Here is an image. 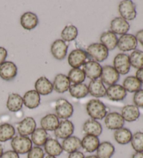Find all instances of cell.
I'll return each mask as SVG.
<instances>
[{
    "mask_svg": "<svg viewBox=\"0 0 143 158\" xmlns=\"http://www.w3.org/2000/svg\"><path fill=\"white\" fill-rule=\"evenodd\" d=\"M86 110L88 115L93 120H103L108 114L106 106L98 99L90 100L87 103Z\"/></svg>",
    "mask_w": 143,
    "mask_h": 158,
    "instance_id": "cell-1",
    "label": "cell"
},
{
    "mask_svg": "<svg viewBox=\"0 0 143 158\" xmlns=\"http://www.w3.org/2000/svg\"><path fill=\"white\" fill-rule=\"evenodd\" d=\"M11 146L13 151L18 154L24 155L28 153L32 148V141L28 137L18 135L12 139Z\"/></svg>",
    "mask_w": 143,
    "mask_h": 158,
    "instance_id": "cell-2",
    "label": "cell"
},
{
    "mask_svg": "<svg viewBox=\"0 0 143 158\" xmlns=\"http://www.w3.org/2000/svg\"><path fill=\"white\" fill-rule=\"evenodd\" d=\"M86 52L93 61L98 63L103 62L107 59L109 55V51L101 43H92L87 48Z\"/></svg>",
    "mask_w": 143,
    "mask_h": 158,
    "instance_id": "cell-3",
    "label": "cell"
},
{
    "mask_svg": "<svg viewBox=\"0 0 143 158\" xmlns=\"http://www.w3.org/2000/svg\"><path fill=\"white\" fill-rule=\"evenodd\" d=\"M55 115L58 118L68 120L73 114V107L67 100L59 98L56 101Z\"/></svg>",
    "mask_w": 143,
    "mask_h": 158,
    "instance_id": "cell-4",
    "label": "cell"
},
{
    "mask_svg": "<svg viewBox=\"0 0 143 158\" xmlns=\"http://www.w3.org/2000/svg\"><path fill=\"white\" fill-rule=\"evenodd\" d=\"M119 13L121 18L125 20H133L136 18V6L131 0H124L119 4Z\"/></svg>",
    "mask_w": 143,
    "mask_h": 158,
    "instance_id": "cell-5",
    "label": "cell"
},
{
    "mask_svg": "<svg viewBox=\"0 0 143 158\" xmlns=\"http://www.w3.org/2000/svg\"><path fill=\"white\" fill-rule=\"evenodd\" d=\"M113 66L119 75L128 74L131 69L129 56L124 53L117 54L114 58Z\"/></svg>",
    "mask_w": 143,
    "mask_h": 158,
    "instance_id": "cell-6",
    "label": "cell"
},
{
    "mask_svg": "<svg viewBox=\"0 0 143 158\" xmlns=\"http://www.w3.org/2000/svg\"><path fill=\"white\" fill-rule=\"evenodd\" d=\"M120 75L118 73L115 68L110 65L104 66L102 67V71L101 74V80L102 81L103 84H106V85L111 86L116 84L119 80Z\"/></svg>",
    "mask_w": 143,
    "mask_h": 158,
    "instance_id": "cell-7",
    "label": "cell"
},
{
    "mask_svg": "<svg viewBox=\"0 0 143 158\" xmlns=\"http://www.w3.org/2000/svg\"><path fill=\"white\" fill-rule=\"evenodd\" d=\"M88 54L81 49H76L71 52L68 57V62L73 69H80L87 62Z\"/></svg>",
    "mask_w": 143,
    "mask_h": 158,
    "instance_id": "cell-8",
    "label": "cell"
},
{
    "mask_svg": "<svg viewBox=\"0 0 143 158\" xmlns=\"http://www.w3.org/2000/svg\"><path fill=\"white\" fill-rule=\"evenodd\" d=\"M82 70L84 73L86 77L91 80H97L100 77L102 66L99 63L93 61H88L82 66Z\"/></svg>",
    "mask_w": 143,
    "mask_h": 158,
    "instance_id": "cell-9",
    "label": "cell"
},
{
    "mask_svg": "<svg viewBox=\"0 0 143 158\" xmlns=\"http://www.w3.org/2000/svg\"><path fill=\"white\" fill-rule=\"evenodd\" d=\"M104 123H105L106 127L108 130H117L122 128L124 125L125 121L119 113L114 111V112L107 114Z\"/></svg>",
    "mask_w": 143,
    "mask_h": 158,
    "instance_id": "cell-10",
    "label": "cell"
},
{
    "mask_svg": "<svg viewBox=\"0 0 143 158\" xmlns=\"http://www.w3.org/2000/svg\"><path fill=\"white\" fill-rule=\"evenodd\" d=\"M137 46V41L136 36L133 34H126L118 39L117 47L122 52H129L136 50Z\"/></svg>",
    "mask_w": 143,
    "mask_h": 158,
    "instance_id": "cell-11",
    "label": "cell"
},
{
    "mask_svg": "<svg viewBox=\"0 0 143 158\" xmlns=\"http://www.w3.org/2000/svg\"><path fill=\"white\" fill-rule=\"evenodd\" d=\"M37 129V123L34 118L27 116L19 123L17 126L18 134L20 136L28 137Z\"/></svg>",
    "mask_w": 143,
    "mask_h": 158,
    "instance_id": "cell-12",
    "label": "cell"
},
{
    "mask_svg": "<svg viewBox=\"0 0 143 158\" xmlns=\"http://www.w3.org/2000/svg\"><path fill=\"white\" fill-rule=\"evenodd\" d=\"M74 132V125L69 120H63L59 122V124L54 133L57 138L65 139L72 136Z\"/></svg>",
    "mask_w": 143,
    "mask_h": 158,
    "instance_id": "cell-13",
    "label": "cell"
},
{
    "mask_svg": "<svg viewBox=\"0 0 143 158\" xmlns=\"http://www.w3.org/2000/svg\"><path fill=\"white\" fill-rule=\"evenodd\" d=\"M18 73V68L12 61H5L0 65V77L5 81L14 79Z\"/></svg>",
    "mask_w": 143,
    "mask_h": 158,
    "instance_id": "cell-14",
    "label": "cell"
},
{
    "mask_svg": "<svg viewBox=\"0 0 143 158\" xmlns=\"http://www.w3.org/2000/svg\"><path fill=\"white\" fill-rule=\"evenodd\" d=\"M68 45L62 39H57L53 43L50 51L52 55L57 60H63L67 54Z\"/></svg>",
    "mask_w": 143,
    "mask_h": 158,
    "instance_id": "cell-15",
    "label": "cell"
},
{
    "mask_svg": "<svg viewBox=\"0 0 143 158\" xmlns=\"http://www.w3.org/2000/svg\"><path fill=\"white\" fill-rule=\"evenodd\" d=\"M106 96L112 101H121L127 96V92L122 85L116 84L106 89Z\"/></svg>",
    "mask_w": 143,
    "mask_h": 158,
    "instance_id": "cell-16",
    "label": "cell"
},
{
    "mask_svg": "<svg viewBox=\"0 0 143 158\" xmlns=\"http://www.w3.org/2000/svg\"><path fill=\"white\" fill-rule=\"evenodd\" d=\"M110 31L117 35H124L130 29V24L128 21L121 17L115 18L110 23Z\"/></svg>",
    "mask_w": 143,
    "mask_h": 158,
    "instance_id": "cell-17",
    "label": "cell"
},
{
    "mask_svg": "<svg viewBox=\"0 0 143 158\" xmlns=\"http://www.w3.org/2000/svg\"><path fill=\"white\" fill-rule=\"evenodd\" d=\"M34 87L35 91L42 96L50 94L54 90L53 83L45 76H42L36 81Z\"/></svg>",
    "mask_w": 143,
    "mask_h": 158,
    "instance_id": "cell-18",
    "label": "cell"
},
{
    "mask_svg": "<svg viewBox=\"0 0 143 158\" xmlns=\"http://www.w3.org/2000/svg\"><path fill=\"white\" fill-rule=\"evenodd\" d=\"M23 104L30 110L37 108L40 105L41 96L35 90H29L24 94L23 97Z\"/></svg>",
    "mask_w": 143,
    "mask_h": 158,
    "instance_id": "cell-19",
    "label": "cell"
},
{
    "mask_svg": "<svg viewBox=\"0 0 143 158\" xmlns=\"http://www.w3.org/2000/svg\"><path fill=\"white\" fill-rule=\"evenodd\" d=\"M82 130L86 135H93L98 137L101 135L103 131L102 126L99 122L97 120L88 119L84 123Z\"/></svg>",
    "mask_w": 143,
    "mask_h": 158,
    "instance_id": "cell-20",
    "label": "cell"
},
{
    "mask_svg": "<svg viewBox=\"0 0 143 158\" xmlns=\"http://www.w3.org/2000/svg\"><path fill=\"white\" fill-rule=\"evenodd\" d=\"M89 94L94 98H103L106 96V88L99 79L91 80L88 86Z\"/></svg>",
    "mask_w": 143,
    "mask_h": 158,
    "instance_id": "cell-21",
    "label": "cell"
},
{
    "mask_svg": "<svg viewBox=\"0 0 143 158\" xmlns=\"http://www.w3.org/2000/svg\"><path fill=\"white\" fill-rule=\"evenodd\" d=\"M53 89L59 94H64L69 89L71 82L67 75L64 74H57L54 79L53 83Z\"/></svg>",
    "mask_w": 143,
    "mask_h": 158,
    "instance_id": "cell-22",
    "label": "cell"
},
{
    "mask_svg": "<svg viewBox=\"0 0 143 158\" xmlns=\"http://www.w3.org/2000/svg\"><path fill=\"white\" fill-rule=\"evenodd\" d=\"M43 146L44 152L50 156H59L63 152L62 144H60L58 141L53 138H48Z\"/></svg>",
    "mask_w": 143,
    "mask_h": 158,
    "instance_id": "cell-23",
    "label": "cell"
},
{
    "mask_svg": "<svg viewBox=\"0 0 143 158\" xmlns=\"http://www.w3.org/2000/svg\"><path fill=\"white\" fill-rule=\"evenodd\" d=\"M100 145L99 138L96 136L86 135L81 140V147L87 152H93L97 151Z\"/></svg>",
    "mask_w": 143,
    "mask_h": 158,
    "instance_id": "cell-24",
    "label": "cell"
},
{
    "mask_svg": "<svg viewBox=\"0 0 143 158\" xmlns=\"http://www.w3.org/2000/svg\"><path fill=\"white\" fill-rule=\"evenodd\" d=\"M59 119L54 114H48L41 120V128L46 131H54L59 124Z\"/></svg>",
    "mask_w": 143,
    "mask_h": 158,
    "instance_id": "cell-25",
    "label": "cell"
},
{
    "mask_svg": "<svg viewBox=\"0 0 143 158\" xmlns=\"http://www.w3.org/2000/svg\"><path fill=\"white\" fill-rule=\"evenodd\" d=\"M20 24L26 30L34 29L38 24V16L32 12L24 13L20 18Z\"/></svg>",
    "mask_w": 143,
    "mask_h": 158,
    "instance_id": "cell-26",
    "label": "cell"
},
{
    "mask_svg": "<svg viewBox=\"0 0 143 158\" xmlns=\"http://www.w3.org/2000/svg\"><path fill=\"white\" fill-rule=\"evenodd\" d=\"M121 115L124 121L133 122L139 118L140 113L138 107H137L136 105H127L122 108Z\"/></svg>",
    "mask_w": 143,
    "mask_h": 158,
    "instance_id": "cell-27",
    "label": "cell"
},
{
    "mask_svg": "<svg viewBox=\"0 0 143 158\" xmlns=\"http://www.w3.org/2000/svg\"><path fill=\"white\" fill-rule=\"evenodd\" d=\"M62 147L63 151L67 153H72L81 148V140L76 136H71L63 140Z\"/></svg>",
    "mask_w": 143,
    "mask_h": 158,
    "instance_id": "cell-28",
    "label": "cell"
},
{
    "mask_svg": "<svg viewBox=\"0 0 143 158\" xmlns=\"http://www.w3.org/2000/svg\"><path fill=\"white\" fill-rule=\"evenodd\" d=\"M23 99L20 94L16 93L10 94L6 102V107L11 112H17L23 106Z\"/></svg>",
    "mask_w": 143,
    "mask_h": 158,
    "instance_id": "cell-29",
    "label": "cell"
},
{
    "mask_svg": "<svg viewBox=\"0 0 143 158\" xmlns=\"http://www.w3.org/2000/svg\"><path fill=\"white\" fill-rule=\"evenodd\" d=\"M100 41L108 51L113 50L117 45L118 39L117 35L111 31H106L101 35Z\"/></svg>",
    "mask_w": 143,
    "mask_h": 158,
    "instance_id": "cell-30",
    "label": "cell"
},
{
    "mask_svg": "<svg viewBox=\"0 0 143 158\" xmlns=\"http://www.w3.org/2000/svg\"><path fill=\"white\" fill-rule=\"evenodd\" d=\"M68 91L71 96L77 99L83 98L89 94L88 86L83 83L71 84Z\"/></svg>",
    "mask_w": 143,
    "mask_h": 158,
    "instance_id": "cell-31",
    "label": "cell"
},
{
    "mask_svg": "<svg viewBox=\"0 0 143 158\" xmlns=\"http://www.w3.org/2000/svg\"><path fill=\"white\" fill-rule=\"evenodd\" d=\"M115 151V146L109 141H103L100 143L97 150V157L98 158H111Z\"/></svg>",
    "mask_w": 143,
    "mask_h": 158,
    "instance_id": "cell-32",
    "label": "cell"
},
{
    "mask_svg": "<svg viewBox=\"0 0 143 158\" xmlns=\"http://www.w3.org/2000/svg\"><path fill=\"white\" fill-rule=\"evenodd\" d=\"M132 136H133V134L131 130L126 127H122V128L115 130L114 132V138L115 141L121 145H125V144L130 143Z\"/></svg>",
    "mask_w": 143,
    "mask_h": 158,
    "instance_id": "cell-33",
    "label": "cell"
},
{
    "mask_svg": "<svg viewBox=\"0 0 143 158\" xmlns=\"http://www.w3.org/2000/svg\"><path fill=\"white\" fill-rule=\"evenodd\" d=\"M126 92L136 93L141 89L142 84L136 76H128L123 81V86Z\"/></svg>",
    "mask_w": 143,
    "mask_h": 158,
    "instance_id": "cell-34",
    "label": "cell"
},
{
    "mask_svg": "<svg viewBox=\"0 0 143 158\" xmlns=\"http://www.w3.org/2000/svg\"><path fill=\"white\" fill-rule=\"evenodd\" d=\"M48 139V135L47 131L41 127L36 129L31 135V140L32 143L36 146H43L46 143V141Z\"/></svg>",
    "mask_w": 143,
    "mask_h": 158,
    "instance_id": "cell-35",
    "label": "cell"
},
{
    "mask_svg": "<svg viewBox=\"0 0 143 158\" xmlns=\"http://www.w3.org/2000/svg\"><path fill=\"white\" fill-rule=\"evenodd\" d=\"M15 129L12 125L4 123L0 125V142H6L15 137Z\"/></svg>",
    "mask_w": 143,
    "mask_h": 158,
    "instance_id": "cell-36",
    "label": "cell"
},
{
    "mask_svg": "<svg viewBox=\"0 0 143 158\" xmlns=\"http://www.w3.org/2000/svg\"><path fill=\"white\" fill-rule=\"evenodd\" d=\"M78 35V30L73 24L66 26L62 31V40L64 42H71L75 40Z\"/></svg>",
    "mask_w": 143,
    "mask_h": 158,
    "instance_id": "cell-37",
    "label": "cell"
},
{
    "mask_svg": "<svg viewBox=\"0 0 143 158\" xmlns=\"http://www.w3.org/2000/svg\"><path fill=\"white\" fill-rule=\"evenodd\" d=\"M131 66L134 69H140L143 68V51L135 50L131 53L129 56Z\"/></svg>",
    "mask_w": 143,
    "mask_h": 158,
    "instance_id": "cell-38",
    "label": "cell"
},
{
    "mask_svg": "<svg viewBox=\"0 0 143 158\" xmlns=\"http://www.w3.org/2000/svg\"><path fill=\"white\" fill-rule=\"evenodd\" d=\"M67 77L70 82L73 84L82 83L86 78L83 70L80 69H72L68 73Z\"/></svg>",
    "mask_w": 143,
    "mask_h": 158,
    "instance_id": "cell-39",
    "label": "cell"
},
{
    "mask_svg": "<svg viewBox=\"0 0 143 158\" xmlns=\"http://www.w3.org/2000/svg\"><path fill=\"white\" fill-rule=\"evenodd\" d=\"M132 148L136 152H143V132H137L132 136Z\"/></svg>",
    "mask_w": 143,
    "mask_h": 158,
    "instance_id": "cell-40",
    "label": "cell"
},
{
    "mask_svg": "<svg viewBox=\"0 0 143 158\" xmlns=\"http://www.w3.org/2000/svg\"><path fill=\"white\" fill-rule=\"evenodd\" d=\"M27 158H45V152L41 147H32V148L27 153Z\"/></svg>",
    "mask_w": 143,
    "mask_h": 158,
    "instance_id": "cell-41",
    "label": "cell"
},
{
    "mask_svg": "<svg viewBox=\"0 0 143 158\" xmlns=\"http://www.w3.org/2000/svg\"><path fill=\"white\" fill-rule=\"evenodd\" d=\"M133 103L137 107H143V89L136 91L133 96Z\"/></svg>",
    "mask_w": 143,
    "mask_h": 158,
    "instance_id": "cell-42",
    "label": "cell"
},
{
    "mask_svg": "<svg viewBox=\"0 0 143 158\" xmlns=\"http://www.w3.org/2000/svg\"><path fill=\"white\" fill-rule=\"evenodd\" d=\"M1 158H20L19 154L13 151H7L2 154Z\"/></svg>",
    "mask_w": 143,
    "mask_h": 158,
    "instance_id": "cell-43",
    "label": "cell"
},
{
    "mask_svg": "<svg viewBox=\"0 0 143 158\" xmlns=\"http://www.w3.org/2000/svg\"><path fill=\"white\" fill-rule=\"evenodd\" d=\"M8 55L7 50L3 47H0V65L5 62Z\"/></svg>",
    "mask_w": 143,
    "mask_h": 158,
    "instance_id": "cell-44",
    "label": "cell"
},
{
    "mask_svg": "<svg viewBox=\"0 0 143 158\" xmlns=\"http://www.w3.org/2000/svg\"><path fill=\"white\" fill-rule=\"evenodd\" d=\"M68 158H85L84 155L80 151H76L70 153Z\"/></svg>",
    "mask_w": 143,
    "mask_h": 158,
    "instance_id": "cell-45",
    "label": "cell"
},
{
    "mask_svg": "<svg viewBox=\"0 0 143 158\" xmlns=\"http://www.w3.org/2000/svg\"><path fill=\"white\" fill-rule=\"evenodd\" d=\"M135 36L136 38L137 41L139 42L140 43V45L143 47V29L140 30V31H137Z\"/></svg>",
    "mask_w": 143,
    "mask_h": 158,
    "instance_id": "cell-46",
    "label": "cell"
},
{
    "mask_svg": "<svg viewBox=\"0 0 143 158\" xmlns=\"http://www.w3.org/2000/svg\"><path fill=\"white\" fill-rule=\"evenodd\" d=\"M136 77L138 80L142 84H143V68L138 69L136 71Z\"/></svg>",
    "mask_w": 143,
    "mask_h": 158,
    "instance_id": "cell-47",
    "label": "cell"
},
{
    "mask_svg": "<svg viewBox=\"0 0 143 158\" xmlns=\"http://www.w3.org/2000/svg\"><path fill=\"white\" fill-rule=\"evenodd\" d=\"M131 158H143V152H136L132 155Z\"/></svg>",
    "mask_w": 143,
    "mask_h": 158,
    "instance_id": "cell-48",
    "label": "cell"
},
{
    "mask_svg": "<svg viewBox=\"0 0 143 158\" xmlns=\"http://www.w3.org/2000/svg\"><path fill=\"white\" fill-rule=\"evenodd\" d=\"M4 153V148L3 147H2V146L0 144V158H1L2 154Z\"/></svg>",
    "mask_w": 143,
    "mask_h": 158,
    "instance_id": "cell-49",
    "label": "cell"
},
{
    "mask_svg": "<svg viewBox=\"0 0 143 158\" xmlns=\"http://www.w3.org/2000/svg\"><path fill=\"white\" fill-rule=\"evenodd\" d=\"M85 158H98L97 157V155H89V156H87Z\"/></svg>",
    "mask_w": 143,
    "mask_h": 158,
    "instance_id": "cell-50",
    "label": "cell"
},
{
    "mask_svg": "<svg viewBox=\"0 0 143 158\" xmlns=\"http://www.w3.org/2000/svg\"><path fill=\"white\" fill-rule=\"evenodd\" d=\"M45 158H57V157L54 156H50V155H48V156H46Z\"/></svg>",
    "mask_w": 143,
    "mask_h": 158,
    "instance_id": "cell-51",
    "label": "cell"
}]
</instances>
